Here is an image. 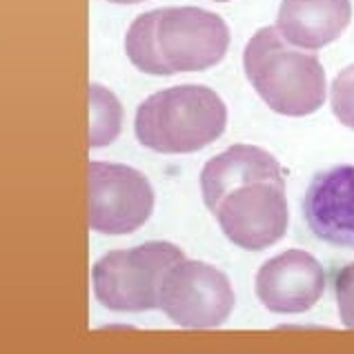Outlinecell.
<instances>
[{
	"mask_svg": "<svg viewBox=\"0 0 354 354\" xmlns=\"http://www.w3.org/2000/svg\"><path fill=\"white\" fill-rule=\"evenodd\" d=\"M243 69L272 112L301 118L319 112L328 78L317 54L290 45L277 27H263L248 40Z\"/></svg>",
	"mask_w": 354,
	"mask_h": 354,
	"instance_id": "obj_1",
	"label": "cell"
},
{
	"mask_svg": "<svg viewBox=\"0 0 354 354\" xmlns=\"http://www.w3.org/2000/svg\"><path fill=\"white\" fill-rule=\"evenodd\" d=\"M227 107L205 85H176L151 94L136 109L134 134L158 154H192L223 136Z\"/></svg>",
	"mask_w": 354,
	"mask_h": 354,
	"instance_id": "obj_2",
	"label": "cell"
},
{
	"mask_svg": "<svg viewBox=\"0 0 354 354\" xmlns=\"http://www.w3.org/2000/svg\"><path fill=\"white\" fill-rule=\"evenodd\" d=\"M183 257V250L167 241L109 252L92 268L94 295L98 303L114 312L156 310L160 281L167 268Z\"/></svg>",
	"mask_w": 354,
	"mask_h": 354,
	"instance_id": "obj_3",
	"label": "cell"
},
{
	"mask_svg": "<svg viewBox=\"0 0 354 354\" xmlns=\"http://www.w3.org/2000/svg\"><path fill=\"white\" fill-rule=\"evenodd\" d=\"M234 290L218 268L203 261L178 259L158 288V310L180 328H218L234 310Z\"/></svg>",
	"mask_w": 354,
	"mask_h": 354,
	"instance_id": "obj_4",
	"label": "cell"
},
{
	"mask_svg": "<svg viewBox=\"0 0 354 354\" xmlns=\"http://www.w3.org/2000/svg\"><path fill=\"white\" fill-rule=\"evenodd\" d=\"M156 47L169 76L205 72L225 58L230 29L207 9L163 7L156 9Z\"/></svg>",
	"mask_w": 354,
	"mask_h": 354,
	"instance_id": "obj_5",
	"label": "cell"
},
{
	"mask_svg": "<svg viewBox=\"0 0 354 354\" xmlns=\"http://www.w3.org/2000/svg\"><path fill=\"white\" fill-rule=\"evenodd\" d=\"M223 234L241 250L261 252L279 243L288 232L290 212L286 183L254 180L239 185L214 209Z\"/></svg>",
	"mask_w": 354,
	"mask_h": 354,
	"instance_id": "obj_6",
	"label": "cell"
},
{
	"mask_svg": "<svg viewBox=\"0 0 354 354\" xmlns=\"http://www.w3.org/2000/svg\"><path fill=\"white\" fill-rule=\"evenodd\" d=\"M154 189L138 169L120 163H89V227L98 234H131L147 223Z\"/></svg>",
	"mask_w": 354,
	"mask_h": 354,
	"instance_id": "obj_7",
	"label": "cell"
},
{
	"mask_svg": "<svg viewBox=\"0 0 354 354\" xmlns=\"http://www.w3.org/2000/svg\"><path fill=\"white\" fill-rule=\"evenodd\" d=\"M257 297L274 315H303L326 292V270L303 250H286L257 272Z\"/></svg>",
	"mask_w": 354,
	"mask_h": 354,
	"instance_id": "obj_8",
	"label": "cell"
},
{
	"mask_svg": "<svg viewBox=\"0 0 354 354\" xmlns=\"http://www.w3.org/2000/svg\"><path fill=\"white\" fill-rule=\"evenodd\" d=\"M303 214L317 239L354 248V165L330 167L312 178Z\"/></svg>",
	"mask_w": 354,
	"mask_h": 354,
	"instance_id": "obj_9",
	"label": "cell"
},
{
	"mask_svg": "<svg viewBox=\"0 0 354 354\" xmlns=\"http://www.w3.org/2000/svg\"><path fill=\"white\" fill-rule=\"evenodd\" d=\"M350 18V0H281L274 27L290 45L317 52L341 38Z\"/></svg>",
	"mask_w": 354,
	"mask_h": 354,
	"instance_id": "obj_10",
	"label": "cell"
},
{
	"mask_svg": "<svg viewBox=\"0 0 354 354\" xmlns=\"http://www.w3.org/2000/svg\"><path fill=\"white\" fill-rule=\"evenodd\" d=\"M254 180L286 183L279 160L268 149L257 145H232L205 163L201 171V194L207 209L214 212L221 198L232 189Z\"/></svg>",
	"mask_w": 354,
	"mask_h": 354,
	"instance_id": "obj_11",
	"label": "cell"
},
{
	"mask_svg": "<svg viewBox=\"0 0 354 354\" xmlns=\"http://www.w3.org/2000/svg\"><path fill=\"white\" fill-rule=\"evenodd\" d=\"M125 52L129 63L136 69H140L143 74L169 76L156 47V9H151L147 14H140L129 25L125 36Z\"/></svg>",
	"mask_w": 354,
	"mask_h": 354,
	"instance_id": "obj_12",
	"label": "cell"
},
{
	"mask_svg": "<svg viewBox=\"0 0 354 354\" xmlns=\"http://www.w3.org/2000/svg\"><path fill=\"white\" fill-rule=\"evenodd\" d=\"M89 147H105L116 140L123 125V107L103 85H89Z\"/></svg>",
	"mask_w": 354,
	"mask_h": 354,
	"instance_id": "obj_13",
	"label": "cell"
},
{
	"mask_svg": "<svg viewBox=\"0 0 354 354\" xmlns=\"http://www.w3.org/2000/svg\"><path fill=\"white\" fill-rule=\"evenodd\" d=\"M330 105L339 123L354 129V65L337 74L330 87Z\"/></svg>",
	"mask_w": 354,
	"mask_h": 354,
	"instance_id": "obj_14",
	"label": "cell"
},
{
	"mask_svg": "<svg viewBox=\"0 0 354 354\" xmlns=\"http://www.w3.org/2000/svg\"><path fill=\"white\" fill-rule=\"evenodd\" d=\"M335 297L341 323L354 330V263L343 266L335 277Z\"/></svg>",
	"mask_w": 354,
	"mask_h": 354,
	"instance_id": "obj_15",
	"label": "cell"
},
{
	"mask_svg": "<svg viewBox=\"0 0 354 354\" xmlns=\"http://www.w3.org/2000/svg\"><path fill=\"white\" fill-rule=\"evenodd\" d=\"M114 5H138V3H145V0H109Z\"/></svg>",
	"mask_w": 354,
	"mask_h": 354,
	"instance_id": "obj_16",
	"label": "cell"
},
{
	"mask_svg": "<svg viewBox=\"0 0 354 354\" xmlns=\"http://www.w3.org/2000/svg\"><path fill=\"white\" fill-rule=\"evenodd\" d=\"M216 3H227V0H216Z\"/></svg>",
	"mask_w": 354,
	"mask_h": 354,
	"instance_id": "obj_17",
	"label": "cell"
}]
</instances>
